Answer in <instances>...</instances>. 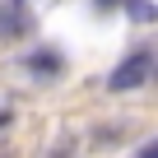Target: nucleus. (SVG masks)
I'll return each mask as SVG.
<instances>
[{
    "label": "nucleus",
    "instance_id": "nucleus-6",
    "mask_svg": "<svg viewBox=\"0 0 158 158\" xmlns=\"http://www.w3.org/2000/svg\"><path fill=\"white\" fill-rule=\"evenodd\" d=\"M139 158H158V139H153V144H144V149H139Z\"/></svg>",
    "mask_w": 158,
    "mask_h": 158
},
{
    "label": "nucleus",
    "instance_id": "nucleus-1",
    "mask_svg": "<svg viewBox=\"0 0 158 158\" xmlns=\"http://www.w3.org/2000/svg\"><path fill=\"white\" fill-rule=\"evenodd\" d=\"M153 70H158V65H153V51H149V47H139V51H130V56L107 74V89H112V93L139 89V84H149V79H153Z\"/></svg>",
    "mask_w": 158,
    "mask_h": 158
},
{
    "label": "nucleus",
    "instance_id": "nucleus-7",
    "mask_svg": "<svg viewBox=\"0 0 158 158\" xmlns=\"http://www.w3.org/2000/svg\"><path fill=\"white\" fill-rule=\"evenodd\" d=\"M10 121H14V116H10V112H0V130H10Z\"/></svg>",
    "mask_w": 158,
    "mask_h": 158
},
{
    "label": "nucleus",
    "instance_id": "nucleus-5",
    "mask_svg": "<svg viewBox=\"0 0 158 158\" xmlns=\"http://www.w3.org/2000/svg\"><path fill=\"white\" fill-rule=\"evenodd\" d=\"M0 158H14V139L10 135H0Z\"/></svg>",
    "mask_w": 158,
    "mask_h": 158
},
{
    "label": "nucleus",
    "instance_id": "nucleus-3",
    "mask_svg": "<svg viewBox=\"0 0 158 158\" xmlns=\"http://www.w3.org/2000/svg\"><path fill=\"white\" fill-rule=\"evenodd\" d=\"M28 70L33 74H60V51H33L28 56Z\"/></svg>",
    "mask_w": 158,
    "mask_h": 158
},
{
    "label": "nucleus",
    "instance_id": "nucleus-2",
    "mask_svg": "<svg viewBox=\"0 0 158 158\" xmlns=\"http://www.w3.org/2000/svg\"><path fill=\"white\" fill-rule=\"evenodd\" d=\"M0 28H5L10 37H23V33L33 28V19H28V10H23V0H14V5L5 10V23H0Z\"/></svg>",
    "mask_w": 158,
    "mask_h": 158
},
{
    "label": "nucleus",
    "instance_id": "nucleus-4",
    "mask_svg": "<svg viewBox=\"0 0 158 158\" xmlns=\"http://www.w3.org/2000/svg\"><path fill=\"white\" fill-rule=\"evenodd\" d=\"M121 10H126L130 19H139V23H153V19H158V10L149 5V0H121Z\"/></svg>",
    "mask_w": 158,
    "mask_h": 158
}]
</instances>
